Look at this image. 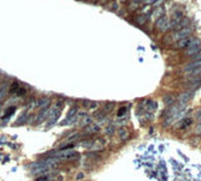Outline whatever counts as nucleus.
Listing matches in <instances>:
<instances>
[{"instance_id": "a211bd4d", "label": "nucleus", "mask_w": 201, "mask_h": 181, "mask_svg": "<svg viewBox=\"0 0 201 181\" xmlns=\"http://www.w3.org/2000/svg\"><path fill=\"white\" fill-rule=\"evenodd\" d=\"M81 121H80V125L82 126V127H86V126H88L89 124H92V118L90 116H88V115H83L82 116V119H80Z\"/></svg>"}, {"instance_id": "20e7f679", "label": "nucleus", "mask_w": 201, "mask_h": 181, "mask_svg": "<svg viewBox=\"0 0 201 181\" xmlns=\"http://www.w3.org/2000/svg\"><path fill=\"white\" fill-rule=\"evenodd\" d=\"M200 51H201V43H200V41L197 38H194L193 42L185 48V55L191 57V55H194L195 53H197Z\"/></svg>"}, {"instance_id": "393cba45", "label": "nucleus", "mask_w": 201, "mask_h": 181, "mask_svg": "<svg viewBox=\"0 0 201 181\" xmlns=\"http://www.w3.org/2000/svg\"><path fill=\"white\" fill-rule=\"evenodd\" d=\"M96 108H98V102L90 101V103H89V106H88V109H89V110H95Z\"/></svg>"}, {"instance_id": "423d86ee", "label": "nucleus", "mask_w": 201, "mask_h": 181, "mask_svg": "<svg viewBox=\"0 0 201 181\" xmlns=\"http://www.w3.org/2000/svg\"><path fill=\"white\" fill-rule=\"evenodd\" d=\"M193 96H194V90H188V91H184L178 96L177 101L179 104H185L193 99Z\"/></svg>"}, {"instance_id": "412c9836", "label": "nucleus", "mask_w": 201, "mask_h": 181, "mask_svg": "<svg viewBox=\"0 0 201 181\" xmlns=\"http://www.w3.org/2000/svg\"><path fill=\"white\" fill-rule=\"evenodd\" d=\"M136 22H137V24H140V25L146 24V22H147V16H144V15L137 16V17H136Z\"/></svg>"}, {"instance_id": "f03ea898", "label": "nucleus", "mask_w": 201, "mask_h": 181, "mask_svg": "<svg viewBox=\"0 0 201 181\" xmlns=\"http://www.w3.org/2000/svg\"><path fill=\"white\" fill-rule=\"evenodd\" d=\"M62 109V101H59L57 104H54L51 109H49V113H48V126H51V125H54L58 120V118L60 116V110Z\"/></svg>"}, {"instance_id": "f257e3e1", "label": "nucleus", "mask_w": 201, "mask_h": 181, "mask_svg": "<svg viewBox=\"0 0 201 181\" xmlns=\"http://www.w3.org/2000/svg\"><path fill=\"white\" fill-rule=\"evenodd\" d=\"M191 32H193V29H191V28H188V26L182 28V29L175 31L173 34H171V36L168 38V41L171 42V43H175V42H177L178 40H182V38H184V37L190 36Z\"/></svg>"}, {"instance_id": "7ed1b4c3", "label": "nucleus", "mask_w": 201, "mask_h": 181, "mask_svg": "<svg viewBox=\"0 0 201 181\" xmlns=\"http://www.w3.org/2000/svg\"><path fill=\"white\" fill-rule=\"evenodd\" d=\"M57 158H62V160H74L76 157H80V154L74 151L71 148H66L64 150H60L57 155H56Z\"/></svg>"}, {"instance_id": "dca6fc26", "label": "nucleus", "mask_w": 201, "mask_h": 181, "mask_svg": "<svg viewBox=\"0 0 201 181\" xmlns=\"http://www.w3.org/2000/svg\"><path fill=\"white\" fill-rule=\"evenodd\" d=\"M48 104H49V99H47V97H42V99H40V100L36 101V106L40 107V108L48 107Z\"/></svg>"}, {"instance_id": "aec40b11", "label": "nucleus", "mask_w": 201, "mask_h": 181, "mask_svg": "<svg viewBox=\"0 0 201 181\" xmlns=\"http://www.w3.org/2000/svg\"><path fill=\"white\" fill-rule=\"evenodd\" d=\"M175 101H176V99H175L173 96H171V95H168V96H165V99H164V102H165L166 106H171V104H173Z\"/></svg>"}, {"instance_id": "72a5a7b5", "label": "nucleus", "mask_w": 201, "mask_h": 181, "mask_svg": "<svg viewBox=\"0 0 201 181\" xmlns=\"http://www.w3.org/2000/svg\"><path fill=\"white\" fill-rule=\"evenodd\" d=\"M82 179H83V174L82 173H80V174L76 175V180H82Z\"/></svg>"}, {"instance_id": "473e14b6", "label": "nucleus", "mask_w": 201, "mask_h": 181, "mask_svg": "<svg viewBox=\"0 0 201 181\" xmlns=\"http://www.w3.org/2000/svg\"><path fill=\"white\" fill-rule=\"evenodd\" d=\"M15 109H16L15 107H12V108H10V109H9V112L6 113V115H5V116H6V118H7V116H10V115H11V114H12V113L15 112Z\"/></svg>"}, {"instance_id": "c9c22d12", "label": "nucleus", "mask_w": 201, "mask_h": 181, "mask_svg": "<svg viewBox=\"0 0 201 181\" xmlns=\"http://www.w3.org/2000/svg\"><path fill=\"white\" fill-rule=\"evenodd\" d=\"M134 1H136V3L138 4V3H141V1H143V0H134Z\"/></svg>"}, {"instance_id": "2eb2a0df", "label": "nucleus", "mask_w": 201, "mask_h": 181, "mask_svg": "<svg viewBox=\"0 0 201 181\" xmlns=\"http://www.w3.org/2000/svg\"><path fill=\"white\" fill-rule=\"evenodd\" d=\"M187 73H188V77H189L190 79L199 78V77L201 76V66H199V67H196V68H194V70H190V71H188Z\"/></svg>"}, {"instance_id": "f8f14e48", "label": "nucleus", "mask_w": 201, "mask_h": 181, "mask_svg": "<svg viewBox=\"0 0 201 181\" xmlns=\"http://www.w3.org/2000/svg\"><path fill=\"white\" fill-rule=\"evenodd\" d=\"M118 135L122 141H128L129 137H130V133H129V129L125 128V127H121L118 129Z\"/></svg>"}, {"instance_id": "cd10ccee", "label": "nucleus", "mask_w": 201, "mask_h": 181, "mask_svg": "<svg viewBox=\"0 0 201 181\" xmlns=\"http://www.w3.org/2000/svg\"><path fill=\"white\" fill-rule=\"evenodd\" d=\"M191 58H193V60H201V51L195 53L194 55H191Z\"/></svg>"}, {"instance_id": "ddd939ff", "label": "nucleus", "mask_w": 201, "mask_h": 181, "mask_svg": "<svg viewBox=\"0 0 201 181\" xmlns=\"http://www.w3.org/2000/svg\"><path fill=\"white\" fill-rule=\"evenodd\" d=\"M76 113H77V107H72V108H70V110H69V113H68V115H66V119H65V121L62 122V125H66V124H69V122L71 121V119L76 115Z\"/></svg>"}, {"instance_id": "a878e982", "label": "nucleus", "mask_w": 201, "mask_h": 181, "mask_svg": "<svg viewBox=\"0 0 201 181\" xmlns=\"http://www.w3.org/2000/svg\"><path fill=\"white\" fill-rule=\"evenodd\" d=\"M113 133H115V126H112V125L107 126V127H106V134H109V135H112Z\"/></svg>"}, {"instance_id": "2f4dec72", "label": "nucleus", "mask_w": 201, "mask_h": 181, "mask_svg": "<svg viewBox=\"0 0 201 181\" xmlns=\"http://www.w3.org/2000/svg\"><path fill=\"white\" fill-rule=\"evenodd\" d=\"M17 88H18V84H17V83H13V85L11 86V93H16Z\"/></svg>"}, {"instance_id": "f704fd0d", "label": "nucleus", "mask_w": 201, "mask_h": 181, "mask_svg": "<svg viewBox=\"0 0 201 181\" xmlns=\"http://www.w3.org/2000/svg\"><path fill=\"white\" fill-rule=\"evenodd\" d=\"M156 1V0H146V3L148 4V5H150V4H153Z\"/></svg>"}, {"instance_id": "ea45409f", "label": "nucleus", "mask_w": 201, "mask_h": 181, "mask_svg": "<svg viewBox=\"0 0 201 181\" xmlns=\"http://www.w3.org/2000/svg\"><path fill=\"white\" fill-rule=\"evenodd\" d=\"M199 134H200V135H201V132H200V133H199Z\"/></svg>"}, {"instance_id": "9b49d317", "label": "nucleus", "mask_w": 201, "mask_h": 181, "mask_svg": "<svg viewBox=\"0 0 201 181\" xmlns=\"http://www.w3.org/2000/svg\"><path fill=\"white\" fill-rule=\"evenodd\" d=\"M106 145V141L104 139V138H100V139H98V141H94L93 142V145H92V148L90 149H93V150H99V149H104V146Z\"/></svg>"}, {"instance_id": "0eeeda50", "label": "nucleus", "mask_w": 201, "mask_h": 181, "mask_svg": "<svg viewBox=\"0 0 201 181\" xmlns=\"http://www.w3.org/2000/svg\"><path fill=\"white\" fill-rule=\"evenodd\" d=\"M193 40H194V37H190V36L184 37V38H182V40H178L177 42H175L173 48H178V49H181V48H187L189 44L193 42Z\"/></svg>"}, {"instance_id": "7c9ffc66", "label": "nucleus", "mask_w": 201, "mask_h": 181, "mask_svg": "<svg viewBox=\"0 0 201 181\" xmlns=\"http://www.w3.org/2000/svg\"><path fill=\"white\" fill-rule=\"evenodd\" d=\"M195 118H196V120H197L199 122H201V109H199V110L196 112V114H195Z\"/></svg>"}, {"instance_id": "4c0bfd02", "label": "nucleus", "mask_w": 201, "mask_h": 181, "mask_svg": "<svg viewBox=\"0 0 201 181\" xmlns=\"http://www.w3.org/2000/svg\"><path fill=\"white\" fill-rule=\"evenodd\" d=\"M0 110H1V104H0Z\"/></svg>"}, {"instance_id": "6e6552de", "label": "nucleus", "mask_w": 201, "mask_h": 181, "mask_svg": "<svg viewBox=\"0 0 201 181\" xmlns=\"http://www.w3.org/2000/svg\"><path fill=\"white\" fill-rule=\"evenodd\" d=\"M191 122H193L191 118H183V119L178 120V122L175 125V127L176 128H187L191 125Z\"/></svg>"}, {"instance_id": "c85d7f7f", "label": "nucleus", "mask_w": 201, "mask_h": 181, "mask_svg": "<svg viewBox=\"0 0 201 181\" xmlns=\"http://www.w3.org/2000/svg\"><path fill=\"white\" fill-rule=\"evenodd\" d=\"M127 113V108L125 107H122V108H119V110H118V116H122L123 114H125Z\"/></svg>"}, {"instance_id": "4468645a", "label": "nucleus", "mask_w": 201, "mask_h": 181, "mask_svg": "<svg viewBox=\"0 0 201 181\" xmlns=\"http://www.w3.org/2000/svg\"><path fill=\"white\" fill-rule=\"evenodd\" d=\"M199 66H201V60H193L191 63H189V64H187V65L184 66V71L188 72V71L194 70V68H196V67H199Z\"/></svg>"}, {"instance_id": "c756f323", "label": "nucleus", "mask_w": 201, "mask_h": 181, "mask_svg": "<svg viewBox=\"0 0 201 181\" xmlns=\"http://www.w3.org/2000/svg\"><path fill=\"white\" fill-rule=\"evenodd\" d=\"M25 118H27V115H25V114H23V115H22V116H21L19 119H18V121L16 122V125H19L21 122L23 124V122H24V120H25Z\"/></svg>"}, {"instance_id": "e433bc0d", "label": "nucleus", "mask_w": 201, "mask_h": 181, "mask_svg": "<svg viewBox=\"0 0 201 181\" xmlns=\"http://www.w3.org/2000/svg\"><path fill=\"white\" fill-rule=\"evenodd\" d=\"M1 97H4V96H3V94H1V90H0V100H1Z\"/></svg>"}, {"instance_id": "b1692460", "label": "nucleus", "mask_w": 201, "mask_h": 181, "mask_svg": "<svg viewBox=\"0 0 201 181\" xmlns=\"http://www.w3.org/2000/svg\"><path fill=\"white\" fill-rule=\"evenodd\" d=\"M95 118L99 119V120H101V121H104L105 118H106L105 112H96V113H95Z\"/></svg>"}, {"instance_id": "4be33fe9", "label": "nucleus", "mask_w": 201, "mask_h": 181, "mask_svg": "<svg viewBox=\"0 0 201 181\" xmlns=\"http://www.w3.org/2000/svg\"><path fill=\"white\" fill-rule=\"evenodd\" d=\"M113 108H115V103H113V102L106 103L105 107H104V112H105V113H110V112L113 110Z\"/></svg>"}, {"instance_id": "9d476101", "label": "nucleus", "mask_w": 201, "mask_h": 181, "mask_svg": "<svg viewBox=\"0 0 201 181\" xmlns=\"http://www.w3.org/2000/svg\"><path fill=\"white\" fill-rule=\"evenodd\" d=\"M99 131H100V126L92 122V124H89L88 126H86L84 133H86V134H94V133H96V132H99Z\"/></svg>"}, {"instance_id": "5701e85b", "label": "nucleus", "mask_w": 201, "mask_h": 181, "mask_svg": "<svg viewBox=\"0 0 201 181\" xmlns=\"http://www.w3.org/2000/svg\"><path fill=\"white\" fill-rule=\"evenodd\" d=\"M93 142H94V141H89V139H87V141L82 142V143H81V145H82L83 148H86V149H90V148H92V145H93Z\"/></svg>"}, {"instance_id": "58836bf2", "label": "nucleus", "mask_w": 201, "mask_h": 181, "mask_svg": "<svg viewBox=\"0 0 201 181\" xmlns=\"http://www.w3.org/2000/svg\"><path fill=\"white\" fill-rule=\"evenodd\" d=\"M121 1H125V0H121Z\"/></svg>"}, {"instance_id": "1a4fd4ad", "label": "nucleus", "mask_w": 201, "mask_h": 181, "mask_svg": "<svg viewBox=\"0 0 201 181\" xmlns=\"http://www.w3.org/2000/svg\"><path fill=\"white\" fill-rule=\"evenodd\" d=\"M48 113H49V108H48V107L42 108V110H40V113H39V114H37V116H36V122H37V124H40V122L45 121V120H46V118L48 116Z\"/></svg>"}, {"instance_id": "bb28decb", "label": "nucleus", "mask_w": 201, "mask_h": 181, "mask_svg": "<svg viewBox=\"0 0 201 181\" xmlns=\"http://www.w3.org/2000/svg\"><path fill=\"white\" fill-rule=\"evenodd\" d=\"M16 93H17L18 95H22V96L27 94V91H25V89H23V88H19V86L17 88V90H16Z\"/></svg>"}, {"instance_id": "39448f33", "label": "nucleus", "mask_w": 201, "mask_h": 181, "mask_svg": "<svg viewBox=\"0 0 201 181\" xmlns=\"http://www.w3.org/2000/svg\"><path fill=\"white\" fill-rule=\"evenodd\" d=\"M156 26H157V29H159L163 32L168 31L170 29V19H169V17H166V16L159 17L156 21Z\"/></svg>"}, {"instance_id": "6ab92c4d", "label": "nucleus", "mask_w": 201, "mask_h": 181, "mask_svg": "<svg viewBox=\"0 0 201 181\" xmlns=\"http://www.w3.org/2000/svg\"><path fill=\"white\" fill-rule=\"evenodd\" d=\"M164 13H165L164 7H163V6H158V7H157V10H156L152 15H153V17H154V18H159V17L164 16Z\"/></svg>"}, {"instance_id": "f3484780", "label": "nucleus", "mask_w": 201, "mask_h": 181, "mask_svg": "<svg viewBox=\"0 0 201 181\" xmlns=\"http://www.w3.org/2000/svg\"><path fill=\"white\" fill-rule=\"evenodd\" d=\"M190 24V19L189 18H187V17H183L182 19H181V22L178 23V25H177V30H179V29H182V28H185V26H188Z\"/></svg>"}]
</instances>
